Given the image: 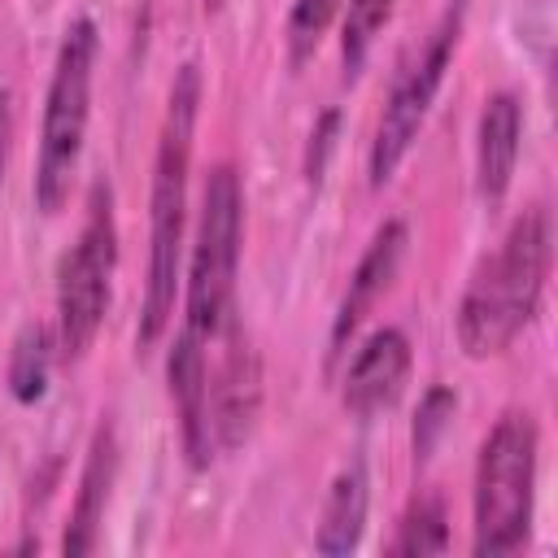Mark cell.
Wrapping results in <instances>:
<instances>
[{"label": "cell", "mask_w": 558, "mask_h": 558, "mask_svg": "<svg viewBox=\"0 0 558 558\" xmlns=\"http://www.w3.org/2000/svg\"><path fill=\"white\" fill-rule=\"evenodd\" d=\"M196 105H201V70L183 65L170 83L166 122H161L157 161H153V235H148V288H144V314H140V349L157 344L174 314Z\"/></svg>", "instance_id": "cell-1"}, {"label": "cell", "mask_w": 558, "mask_h": 558, "mask_svg": "<svg viewBox=\"0 0 558 558\" xmlns=\"http://www.w3.org/2000/svg\"><path fill=\"white\" fill-rule=\"evenodd\" d=\"M549 275V214L527 209L506 231L501 248L475 270L458 305V344L466 357H493L536 318Z\"/></svg>", "instance_id": "cell-2"}, {"label": "cell", "mask_w": 558, "mask_h": 558, "mask_svg": "<svg viewBox=\"0 0 558 558\" xmlns=\"http://www.w3.org/2000/svg\"><path fill=\"white\" fill-rule=\"evenodd\" d=\"M536 493V423L527 410L497 418L475 466V554L501 558L527 541Z\"/></svg>", "instance_id": "cell-3"}, {"label": "cell", "mask_w": 558, "mask_h": 558, "mask_svg": "<svg viewBox=\"0 0 558 558\" xmlns=\"http://www.w3.org/2000/svg\"><path fill=\"white\" fill-rule=\"evenodd\" d=\"M92 61H96V26L87 17L65 26L57 48L44 131H39V166H35V205L57 214L70 196V179L87 135V100H92Z\"/></svg>", "instance_id": "cell-4"}, {"label": "cell", "mask_w": 558, "mask_h": 558, "mask_svg": "<svg viewBox=\"0 0 558 558\" xmlns=\"http://www.w3.org/2000/svg\"><path fill=\"white\" fill-rule=\"evenodd\" d=\"M240 222H244L240 179L222 161L205 179L201 227H196V248H192V270H187V327L201 336H218V327L231 318Z\"/></svg>", "instance_id": "cell-5"}, {"label": "cell", "mask_w": 558, "mask_h": 558, "mask_svg": "<svg viewBox=\"0 0 558 558\" xmlns=\"http://www.w3.org/2000/svg\"><path fill=\"white\" fill-rule=\"evenodd\" d=\"M113 209H109V187H92L87 205V227L78 231L74 248L61 257L57 275V323H61V353L78 362L105 318L109 305V275H113Z\"/></svg>", "instance_id": "cell-6"}, {"label": "cell", "mask_w": 558, "mask_h": 558, "mask_svg": "<svg viewBox=\"0 0 558 558\" xmlns=\"http://www.w3.org/2000/svg\"><path fill=\"white\" fill-rule=\"evenodd\" d=\"M458 35H462V0H453L440 13L427 44L397 74V83L388 92V105H384V118H379V131H375V144H371V187H384L392 179V170L401 166L405 148L414 144V135H418V126H423V118H427V109H432V100L445 83Z\"/></svg>", "instance_id": "cell-7"}, {"label": "cell", "mask_w": 558, "mask_h": 558, "mask_svg": "<svg viewBox=\"0 0 558 558\" xmlns=\"http://www.w3.org/2000/svg\"><path fill=\"white\" fill-rule=\"evenodd\" d=\"M218 336L227 340V349L209 379V432H214V445L235 449L240 440H248L257 405H262V366L244 331L235 327V318H227Z\"/></svg>", "instance_id": "cell-8"}, {"label": "cell", "mask_w": 558, "mask_h": 558, "mask_svg": "<svg viewBox=\"0 0 558 558\" xmlns=\"http://www.w3.org/2000/svg\"><path fill=\"white\" fill-rule=\"evenodd\" d=\"M205 336L183 327L174 336V349L166 357V379H170V397L179 410V432H183V449L192 466L209 462L214 449V432H209V371H205Z\"/></svg>", "instance_id": "cell-9"}, {"label": "cell", "mask_w": 558, "mask_h": 558, "mask_svg": "<svg viewBox=\"0 0 558 558\" xmlns=\"http://www.w3.org/2000/svg\"><path fill=\"white\" fill-rule=\"evenodd\" d=\"M410 375V340L397 327H379L353 357L344 375V410L375 414L401 397V384Z\"/></svg>", "instance_id": "cell-10"}, {"label": "cell", "mask_w": 558, "mask_h": 558, "mask_svg": "<svg viewBox=\"0 0 558 558\" xmlns=\"http://www.w3.org/2000/svg\"><path fill=\"white\" fill-rule=\"evenodd\" d=\"M401 253H405V222H384L375 231V240L366 244L353 279H349V292L340 301V314H336V327H331V353L344 349V340L353 336V327L375 310V301L384 296V288L392 283L397 266H401Z\"/></svg>", "instance_id": "cell-11"}, {"label": "cell", "mask_w": 558, "mask_h": 558, "mask_svg": "<svg viewBox=\"0 0 558 558\" xmlns=\"http://www.w3.org/2000/svg\"><path fill=\"white\" fill-rule=\"evenodd\" d=\"M113 475H118V436H113V423H100L92 436V449H87V466L78 475V497H74L70 523H65V536H61L65 554H92L96 549Z\"/></svg>", "instance_id": "cell-12"}, {"label": "cell", "mask_w": 558, "mask_h": 558, "mask_svg": "<svg viewBox=\"0 0 558 558\" xmlns=\"http://www.w3.org/2000/svg\"><path fill=\"white\" fill-rule=\"evenodd\" d=\"M519 135H523L519 96H510V92L488 96L484 113H480V144H475V174H480L484 201L506 196V187L514 179V161H519Z\"/></svg>", "instance_id": "cell-13"}, {"label": "cell", "mask_w": 558, "mask_h": 558, "mask_svg": "<svg viewBox=\"0 0 558 558\" xmlns=\"http://www.w3.org/2000/svg\"><path fill=\"white\" fill-rule=\"evenodd\" d=\"M366 501H371V493H366V471H362V462H353V466H344L340 475H336V484H331V493H327V510H323V527H318V554H349V549H357V541H362V527H366Z\"/></svg>", "instance_id": "cell-14"}, {"label": "cell", "mask_w": 558, "mask_h": 558, "mask_svg": "<svg viewBox=\"0 0 558 558\" xmlns=\"http://www.w3.org/2000/svg\"><path fill=\"white\" fill-rule=\"evenodd\" d=\"M48 366H52V336L44 323H31L17 331L13 340V353H9V392L31 405L44 397L48 388Z\"/></svg>", "instance_id": "cell-15"}, {"label": "cell", "mask_w": 558, "mask_h": 558, "mask_svg": "<svg viewBox=\"0 0 558 558\" xmlns=\"http://www.w3.org/2000/svg\"><path fill=\"white\" fill-rule=\"evenodd\" d=\"M449 549V523H445V501L436 493H423L410 501L401 527H397V541H392V554H405V558H423V554H445Z\"/></svg>", "instance_id": "cell-16"}, {"label": "cell", "mask_w": 558, "mask_h": 558, "mask_svg": "<svg viewBox=\"0 0 558 558\" xmlns=\"http://www.w3.org/2000/svg\"><path fill=\"white\" fill-rule=\"evenodd\" d=\"M453 410H458L453 388L432 384V388L423 392L418 414H414V436H410V440H414V458H418V462H423V458H432V449H436V440L445 436V427H449Z\"/></svg>", "instance_id": "cell-17"}, {"label": "cell", "mask_w": 558, "mask_h": 558, "mask_svg": "<svg viewBox=\"0 0 558 558\" xmlns=\"http://www.w3.org/2000/svg\"><path fill=\"white\" fill-rule=\"evenodd\" d=\"M392 4L397 0H349V17H344V65L349 70L362 65V57H366L375 31L388 22Z\"/></svg>", "instance_id": "cell-18"}, {"label": "cell", "mask_w": 558, "mask_h": 558, "mask_svg": "<svg viewBox=\"0 0 558 558\" xmlns=\"http://www.w3.org/2000/svg\"><path fill=\"white\" fill-rule=\"evenodd\" d=\"M340 0H296L292 13H288V48H292V61L310 57L323 39V31L331 26Z\"/></svg>", "instance_id": "cell-19"}, {"label": "cell", "mask_w": 558, "mask_h": 558, "mask_svg": "<svg viewBox=\"0 0 558 558\" xmlns=\"http://www.w3.org/2000/svg\"><path fill=\"white\" fill-rule=\"evenodd\" d=\"M336 131H340V113L327 109V113L314 122V131H310V148H305V179H310V183L323 179L327 157H331V148H336Z\"/></svg>", "instance_id": "cell-20"}, {"label": "cell", "mask_w": 558, "mask_h": 558, "mask_svg": "<svg viewBox=\"0 0 558 558\" xmlns=\"http://www.w3.org/2000/svg\"><path fill=\"white\" fill-rule=\"evenodd\" d=\"M9 135H13V113H9V92H0V170H4V153H9Z\"/></svg>", "instance_id": "cell-21"}, {"label": "cell", "mask_w": 558, "mask_h": 558, "mask_svg": "<svg viewBox=\"0 0 558 558\" xmlns=\"http://www.w3.org/2000/svg\"><path fill=\"white\" fill-rule=\"evenodd\" d=\"M205 4H209V9H218V0H205Z\"/></svg>", "instance_id": "cell-22"}]
</instances>
